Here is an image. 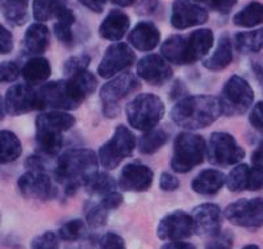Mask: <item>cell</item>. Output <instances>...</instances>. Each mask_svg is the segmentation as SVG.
Instances as JSON below:
<instances>
[{
  "label": "cell",
  "mask_w": 263,
  "mask_h": 249,
  "mask_svg": "<svg viewBox=\"0 0 263 249\" xmlns=\"http://www.w3.org/2000/svg\"><path fill=\"white\" fill-rule=\"evenodd\" d=\"M98 87V79L88 70L69 77V79L48 82L39 90L42 108L75 110Z\"/></svg>",
  "instance_id": "6da1fadb"
},
{
  "label": "cell",
  "mask_w": 263,
  "mask_h": 249,
  "mask_svg": "<svg viewBox=\"0 0 263 249\" xmlns=\"http://www.w3.org/2000/svg\"><path fill=\"white\" fill-rule=\"evenodd\" d=\"M98 157L90 149H71L58 158L55 177L67 195H74L98 173Z\"/></svg>",
  "instance_id": "7a4b0ae2"
},
{
  "label": "cell",
  "mask_w": 263,
  "mask_h": 249,
  "mask_svg": "<svg viewBox=\"0 0 263 249\" xmlns=\"http://www.w3.org/2000/svg\"><path fill=\"white\" fill-rule=\"evenodd\" d=\"M222 114L220 99L212 95L183 98L171 110V120L182 128L195 131L210 127Z\"/></svg>",
  "instance_id": "3957f363"
},
{
  "label": "cell",
  "mask_w": 263,
  "mask_h": 249,
  "mask_svg": "<svg viewBox=\"0 0 263 249\" xmlns=\"http://www.w3.org/2000/svg\"><path fill=\"white\" fill-rule=\"evenodd\" d=\"M206 143L203 136L191 132H182L174 141L171 169L180 174L189 173L205 159Z\"/></svg>",
  "instance_id": "277c9868"
},
{
  "label": "cell",
  "mask_w": 263,
  "mask_h": 249,
  "mask_svg": "<svg viewBox=\"0 0 263 249\" xmlns=\"http://www.w3.org/2000/svg\"><path fill=\"white\" fill-rule=\"evenodd\" d=\"M163 115V102L154 94H140L126 105L129 124L141 132H147L156 128Z\"/></svg>",
  "instance_id": "5b68a950"
},
{
  "label": "cell",
  "mask_w": 263,
  "mask_h": 249,
  "mask_svg": "<svg viewBox=\"0 0 263 249\" xmlns=\"http://www.w3.org/2000/svg\"><path fill=\"white\" fill-rule=\"evenodd\" d=\"M136 148V137L125 126H117L114 136L99 149V161L107 170H114L123 159L132 156Z\"/></svg>",
  "instance_id": "8992f818"
},
{
  "label": "cell",
  "mask_w": 263,
  "mask_h": 249,
  "mask_svg": "<svg viewBox=\"0 0 263 249\" xmlns=\"http://www.w3.org/2000/svg\"><path fill=\"white\" fill-rule=\"evenodd\" d=\"M222 114L227 116H237L248 111L254 100V91L250 84L239 75H232L224 84L221 98Z\"/></svg>",
  "instance_id": "52a82bcc"
},
{
  "label": "cell",
  "mask_w": 263,
  "mask_h": 249,
  "mask_svg": "<svg viewBox=\"0 0 263 249\" xmlns=\"http://www.w3.org/2000/svg\"><path fill=\"white\" fill-rule=\"evenodd\" d=\"M140 83L135 74L125 72L117 75L115 78L100 88V100L103 104V114L107 117L117 116L120 111L119 103L124 98L137 90Z\"/></svg>",
  "instance_id": "ba28073f"
},
{
  "label": "cell",
  "mask_w": 263,
  "mask_h": 249,
  "mask_svg": "<svg viewBox=\"0 0 263 249\" xmlns=\"http://www.w3.org/2000/svg\"><path fill=\"white\" fill-rule=\"evenodd\" d=\"M206 154L212 165H237L245 157V150L239 147L236 138L229 133L215 132L211 135L206 145Z\"/></svg>",
  "instance_id": "9c48e42d"
},
{
  "label": "cell",
  "mask_w": 263,
  "mask_h": 249,
  "mask_svg": "<svg viewBox=\"0 0 263 249\" xmlns=\"http://www.w3.org/2000/svg\"><path fill=\"white\" fill-rule=\"evenodd\" d=\"M225 218L232 224L248 229H258L263 225V198L239 199L230 203Z\"/></svg>",
  "instance_id": "30bf717a"
},
{
  "label": "cell",
  "mask_w": 263,
  "mask_h": 249,
  "mask_svg": "<svg viewBox=\"0 0 263 249\" xmlns=\"http://www.w3.org/2000/svg\"><path fill=\"white\" fill-rule=\"evenodd\" d=\"M3 100L6 112L12 116H18L42 108L39 91L27 83L13 84L12 87L7 90Z\"/></svg>",
  "instance_id": "8fae6325"
},
{
  "label": "cell",
  "mask_w": 263,
  "mask_h": 249,
  "mask_svg": "<svg viewBox=\"0 0 263 249\" xmlns=\"http://www.w3.org/2000/svg\"><path fill=\"white\" fill-rule=\"evenodd\" d=\"M136 61L133 49L125 42H115L109 45L98 66V74L102 78H112L119 73L130 67Z\"/></svg>",
  "instance_id": "7c38bea8"
},
{
  "label": "cell",
  "mask_w": 263,
  "mask_h": 249,
  "mask_svg": "<svg viewBox=\"0 0 263 249\" xmlns=\"http://www.w3.org/2000/svg\"><path fill=\"white\" fill-rule=\"evenodd\" d=\"M195 234V224L191 214L184 211H174L163 216L157 228V235L161 240L179 241L189 239Z\"/></svg>",
  "instance_id": "4fadbf2b"
},
{
  "label": "cell",
  "mask_w": 263,
  "mask_h": 249,
  "mask_svg": "<svg viewBox=\"0 0 263 249\" xmlns=\"http://www.w3.org/2000/svg\"><path fill=\"white\" fill-rule=\"evenodd\" d=\"M21 195L34 201H49L55 197V189L45 170H28L18 178Z\"/></svg>",
  "instance_id": "5bb4252c"
},
{
  "label": "cell",
  "mask_w": 263,
  "mask_h": 249,
  "mask_svg": "<svg viewBox=\"0 0 263 249\" xmlns=\"http://www.w3.org/2000/svg\"><path fill=\"white\" fill-rule=\"evenodd\" d=\"M170 21L171 25L177 29H187L206 23L208 12L205 8L192 2L175 0L171 7Z\"/></svg>",
  "instance_id": "9a60e30c"
},
{
  "label": "cell",
  "mask_w": 263,
  "mask_h": 249,
  "mask_svg": "<svg viewBox=\"0 0 263 249\" xmlns=\"http://www.w3.org/2000/svg\"><path fill=\"white\" fill-rule=\"evenodd\" d=\"M192 219L195 224V234L200 236H215L221 232L222 214L221 208L215 203L199 204L192 210Z\"/></svg>",
  "instance_id": "2e32d148"
},
{
  "label": "cell",
  "mask_w": 263,
  "mask_h": 249,
  "mask_svg": "<svg viewBox=\"0 0 263 249\" xmlns=\"http://www.w3.org/2000/svg\"><path fill=\"white\" fill-rule=\"evenodd\" d=\"M137 75L153 86H161L173 77L171 66L159 54H149L137 63Z\"/></svg>",
  "instance_id": "e0dca14e"
},
{
  "label": "cell",
  "mask_w": 263,
  "mask_h": 249,
  "mask_svg": "<svg viewBox=\"0 0 263 249\" xmlns=\"http://www.w3.org/2000/svg\"><path fill=\"white\" fill-rule=\"evenodd\" d=\"M153 170L140 162H130L120 173L119 186L124 191L144 192L150 189L153 183Z\"/></svg>",
  "instance_id": "ac0fdd59"
},
{
  "label": "cell",
  "mask_w": 263,
  "mask_h": 249,
  "mask_svg": "<svg viewBox=\"0 0 263 249\" xmlns=\"http://www.w3.org/2000/svg\"><path fill=\"white\" fill-rule=\"evenodd\" d=\"M128 41L137 50L152 51L158 46L161 41V33L157 25L152 21H140L130 30Z\"/></svg>",
  "instance_id": "d6986e66"
},
{
  "label": "cell",
  "mask_w": 263,
  "mask_h": 249,
  "mask_svg": "<svg viewBox=\"0 0 263 249\" xmlns=\"http://www.w3.org/2000/svg\"><path fill=\"white\" fill-rule=\"evenodd\" d=\"M185 42V51H187V65L195 63L201 60L208 51L212 49L215 36L211 29H197L189 34Z\"/></svg>",
  "instance_id": "ffe728a7"
},
{
  "label": "cell",
  "mask_w": 263,
  "mask_h": 249,
  "mask_svg": "<svg viewBox=\"0 0 263 249\" xmlns=\"http://www.w3.org/2000/svg\"><path fill=\"white\" fill-rule=\"evenodd\" d=\"M50 45V32L42 23H33L25 30L23 39V51L29 56H39L45 53Z\"/></svg>",
  "instance_id": "44dd1931"
},
{
  "label": "cell",
  "mask_w": 263,
  "mask_h": 249,
  "mask_svg": "<svg viewBox=\"0 0 263 249\" xmlns=\"http://www.w3.org/2000/svg\"><path fill=\"white\" fill-rule=\"evenodd\" d=\"M130 28V19L120 9H112L99 27V34L109 41H119Z\"/></svg>",
  "instance_id": "7402d4cb"
},
{
  "label": "cell",
  "mask_w": 263,
  "mask_h": 249,
  "mask_svg": "<svg viewBox=\"0 0 263 249\" xmlns=\"http://www.w3.org/2000/svg\"><path fill=\"white\" fill-rule=\"evenodd\" d=\"M225 177L221 171L216 169H205L192 180L191 187L200 195H215L225 185Z\"/></svg>",
  "instance_id": "603a6c76"
},
{
  "label": "cell",
  "mask_w": 263,
  "mask_h": 249,
  "mask_svg": "<svg viewBox=\"0 0 263 249\" xmlns=\"http://www.w3.org/2000/svg\"><path fill=\"white\" fill-rule=\"evenodd\" d=\"M75 124V117L69 112L50 111L41 114L36 120V131L63 133Z\"/></svg>",
  "instance_id": "cb8c5ba5"
},
{
  "label": "cell",
  "mask_w": 263,
  "mask_h": 249,
  "mask_svg": "<svg viewBox=\"0 0 263 249\" xmlns=\"http://www.w3.org/2000/svg\"><path fill=\"white\" fill-rule=\"evenodd\" d=\"M233 60V48H232V41L227 33L221 34L218 39L217 46L212 56L205 58L203 62V66L211 72H221L227 69Z\"/></svg>",
  "instance_id": "d4e9b609"
},
{
  "label": "cell",
  "mask_w": 263,
  "mask_h": 249,
  "mask_svg": "<svg viewBox=\"0 0 263 249\" xmlns=\"http://www.w3.org/2000/svg\"><path fill=\"white\" fill-rule=\"evenodd\" d=\"M21 77L27 84L34 86L48 81L51 75V66L49 61L44 57H33L21 67Z\"/></svg>",
  "instance_id": "484cf974"
},
{
  "label": "cell",
  "mask_w": 263,
  "mask_h": 249,
  "mask_svg": "<svg viewBox=\"0 0 263 249\" xmlns=\"http://www.w3.org/2000/svg\"><path fill=\"white\" fill-rule=\"evenodd\" d=\"M187 39L180 34H174L166 39L161 46L162 57L174 65H187Z\"/></svg>",
  "instance_id": "4316f807"
},
{
  "label": "cell",
  "mask_w": 263,
  "mask_h": 249,
  "mask_svg": "<svg viewBox=\"0 0 263 249\" xmlns=\"http://www.w3.org/2000/svg\"><path fill=\"white\" fill-rule=\"evenodd\" d=\"M29 0H0L2 16L13 27H21L28 21Z\"/></svg>",
  "instance_id": "83f0119b"
},
{
  "label": "cell",
  "mask_w": 263,
  "mask_h": 249,
  "mask_svg": "<svg viewBox=\"0 0 263 249\" xmlns=\"http://www.w3.org/2000/svg\"><path fill=\"white\" fill-rule=\"evenodd\" d=\"M23 153L20 138L12 131H0V164H11Z\"/></svg>",
  "instance_id": "f1b7e54d"
},
{
  "label": "cell",
  "mask_w": 263,
  "mask_h": 249,
  "mask_svg": "<svg viewBox=\"0 0 263 249\" xmlns=\"http://www.w3.org/2000/svg\"><path fill=\"white\" fill-rule=\"evenodd\" d=\"M69 0H33V17L39 23L57 17L67 7Z\"/></svg>",
  "instance_id": "f546056e"
},
{
  "label": "cell",
  "mask_w": 263,
  "mask_h": 249,
  "mask_svg": "<svg viewBox=\"0 0 263 249\" xmlns=\"http://www.w3.org/2000/svg\"><path fill=\"white\" fill-rule=\"evenodd\" d=\"M233 24L241 28H253L263 24V4L260 2H250L234 15Z\"/></svg>",
  "instance_id": "4dcf8cb0"
},
{
  "label": "cell",
  "mask_w": 263,
  "mask_h": 249,
  "mask_svg": "<svg viewBox=\"0 0 263 249\" xmlns=\"http://www.w3.org/2000/svg\"><path fill=\"white\" fill-rule=\"evenodd\" d=\"M55 19H57V23L54 24V34L63 45L71 46L74 44V33H72L71 27L75 23V15L72 9L66 7Z\"/></svg>",
  "instance_id": "1f68e13d"
},
{
  "label": "cell",
  "mask_w": 263,
  "mask_h": 249,
  "mask_svg": "<svg viewBox=\"0 0 263 249\" xmlns=\"http://www.w3.org/2000/svg\"><path fill=\"white\" fill-rule=\"evenodd\" d=\"M234 46L242 54L260 51L263 49V28L237 33L234 36Z\"/></svg>",
  "instance_id": "d6a6232c"
},
{
  "label": "cell",
  "mask_w": 263,
  "mask_h": 249,
  "mask_svg": "<svg viewBox=\"0 0 263 249\" xmlns=\"http://www.w3.org/2000/svg\"><path fill=\"white\" fill-rule=\"evenodd\" d=\"M167 138V132L163 129H150L141 136L140 140H138V150L142 154L156 153L157 150H159L166 144Z\"/></svg>",
  "instance_id": "836d02e7"
},
{
  "label": "cell",
  "mask_w": 263,
  "mask_h": 249,
  "mask_svg": "<svg viewBox=\"0 0 263 249\" xmlns=\"http://www.w3.org/2000/svg\"><path fill=\"white\" fill-rule=\"evenodd\" d=\"M249 175H250V166L246 164H237L225 180L228 190L232 192H241L248 190Z\"/></svg>",
  "instance_id": "e575fe53"
},
{
  "label": "cell",
  "mask_w": 263,
  "mask_h": 249,
  "mask_svg": "<svg viewBox=\"0 0 263 249\" xmlns=\"http://www.w3.org/2000/svg\"><path fill=\"white\" fill-rule=\"evenodd\" d=\"M116 182L111 175L107 173H96L88 182L84 185V189L91 195H102L105 197L115 191Z\"/></svg>",
  "instance_id": "d590c367"
},
{
  "label": "cell",
  "mask_w": 263,
  "mask_h": 249,
  "mask_svg": "<svg viewBox=\"0 0 263 249\" xmlns=\"http://www.w3.org/2000/svg\"><path fill=\"white\" fill-rule=\"evenodd\" d=\"M36 140L40 150L46 156H57L63 144L62 133L36 131Z\"/></svg>",
  "instance_id": "8d00e7d4"
},
{
  "label": "cell",
  "mask_w": 263,
  "mask_h": 249,
  "mask_svg": "<svg viewBox=\"0 0 263 249\" xmlns=\"http://www.w3.org/2000/svg\"><path fill=\"white\" fill-rule=\"evenodd\" d=\"M84 234H86V227L83 220L71 219L61 227L58 231V237L65 241H77L82 239Z\"/></svg>",
  "instance_id": "74e56055"
},
{
  "label": "cell",
  "mask_w": 263,
  "mask_h": 249,
  "mask_svg": "<svg viewBox=\"0 0 263 249\" xmlns=\"http://www.w3.org/2000/svg\"><path fill=\"white\" fill-rule=\"evenodd\" d=\"M111 212L109 210L103 206L102 203H98L95 206L88 210L87 212V223L90 225L91 228L93 229H98V228H102L107 224V219H108V214Z\"/></svg>",
  "instance_id": "f35d334b"
},
{
  "label": "cell",
  "mask_w": 263,
  "mask_h": 249,
  "mask_svg": "<svg viewBox=\"0 0 263 249\" xmlns=\"http://www.w3.org/2000/svg\"><path fill=\"white\" fill-rule=\"evenodd\" d=\"M91 63V57L88 54H78V56H72L69 60L66 61L65 65H63V73L66 75L77 74L79 72H83L87 70V67L90 66Z\"/></svg>",
  "instance_id": "ab89813d"
},
{
  "label": "cell",
  "mask_w": 263,
  "mask_h": 249,
  "mask_svg": "<svg viewBox=\"0 0 263 249\" xmlns=\"http://www.w3.org/2000/svg\"><path fill=\"white\" fill-rule=\"evenodd\" d=\"M18 65L13 61H6L0 63V84L6 82H15L21 74Z\"/></svg>",
  "instance_id": "60d3db41"
},
{
  "label": "cell",
  "mask_w": 263,
  "mask_h": 249,
  "mask_svg": "<svg viewBox=\"0 0 263 249\" xmlns=\"http://www.w3.org/2000/svg\"><path fill=\"white\" fill-rule=\"evenodd\" d=\"M233 248V235L229 231L218 232L217 235L211 237L210 243L206 244L205 249H232Z\"/></svg>",
  "instance_id": "b9f144b4"
},
{
  "label": "cell",
  "mask_w": 263,
  "mask_h": 249,
  "mask_svg": "<svg viewBox=\"0 0 263 249\" xmlns=\"http://www.w3.org/2000/svg\"><path fill=\"white\" fill-rule=\"evenodd\" d=\"M96 249H126L124 239L115 232H108L100 237Z\"/></svg>",
  "instance_id": "7bdbcfd3"
},
{
  "label": "cell",
  "mask_w": 263,
  "mask_h": 249,
  "mask_svg": "<svg viewBox=\"0 0 263 249\" xmlns=\"http://www.w3.org/2000/svg\"><path fill=\"white\" fill-rule=\"evenodd\" d=\"M58 236L54 232L46 231L37 236L32 243V249H57Z\"/></svg>",
  "instance_id": "ee69618b"
},
{
  "label": "cell",
  "mask_w": 263,
  "mask_h": 249,
  "mask_svg": "<svg viewBox=\"0 0 263 249\" xmlns=\"http://www.w3.org/2000/svg\"><path fill=\"white\" fill-rule=\"evenodd\" d=\"M13 50V36L4 25L0 24V54H9Z\"/></svg>",
  "instance_id": "f6af8a7d"
},
{
  "label": "cell",
  "mask_w": 263,
  "mask_h": 249,
  "mask_svg": "<svg viewBox=\"0 0 263 249\" xmlns=\"http://www.w3.org/2000/svg\"><path fill=\"white\" fill-rule=\"evenodd\" d=\"M263 189V170L259 168L250 166V175H249L248 191H258Z\"/></svg>",
  "instance_id": "bcb514c9"
},
{
  "label": "cell",
  "mask_w": 263,
  "mask_h": 249,
  "mask_svg": "<svg viewBox=\"0 0 263 249\" xmlns=\"http://www.w3.org/2000/svg\"><path fill=\"white\" fill-rule=\"evenodd\" d=\"M249 121L253 126V128L263 133V102H258L254 105V108L251 110Z\"/></svg>",
  "instance_id": "7dc6e473"
},
{
  "label": "cell",
  "mask_w": 263,
  "mask_h": 249,
  "mask_svg": "<svg viewBox=\"0 0 263 249\" xmlns=\"http://www.w3.org/2000/svg\"><path fill=\"white\" fill-rule=\"evenodd\" d=\"M208 4L216 12L221 13V15H227L236 6L237 0H208Z\"/></svg>",
  "instance_id": "c3c4849f"
},
{
  "label": "cell",
  "mask_w": 263,
  "mask_h": 249,
  "mask_svg": "<svg viewBox=\"0 0 263 249\" xmlns=\"http://www.w3.org/2000/svg\"><path fill=\"white\" fill-rule=\"evenodd\" d=\"M158 8V0H138L136 6V13L142 16L153 15Z\"/></svg>",
  "instance_id": "681fc988"
},
{
  "label": "cell",
  "mask_w": 263,
  "mask_h": 249,
  "mask_svg": "<svg viewBox=\"0 0 263 249\" xmlns=\"http://www.w3.org/2000/svg\"><path fill=\"white\" fill-rule=\"evenodd\" d=\"M159 186L163 191H175L179 187V180L170 173H162L159 180Z\"/></svg>",
  "instance_id": "f907efd6"
},
{
  "label": "cell",
  "mask_w": 263,
  "mask_h": 249,
  "mask_svg": "<svg viewBox=\"0 0 263 249\" xmlns=\"http://www.w3.org/2000/svg\"><path fill=\"white\" fill-rule=\"evenodd\" d=\"M100 203H102L103 206L107 208V210L114 211L119 207L120 204L123 203V195H121V194H119V192L114 191V192H111V194H108V195L103 197V199Z\"/></svg>",
  "instance_id": "816d5d0a"
},
{
  "label": "cell",
  "mask_w": 263,
  "mask_h": 249,
  "mask_svg": "<svg viewBox=\"0 0 263 249\" xmlns=\"http://www.w3.org/2000/svg\"><path fill=\"white\" fill-rule=\"evenodd\" d=\"M78 2L95 13H102L107 4V0H78Z\"/></svg>",
  "instance_id": "f5cc1de1"
},
{
  "label": "cell",
  "mask_w": 263,
  "mask_h": 249,
  "mask_svg": "<svg viewBox=\"0 0 263 249\" xmlns=\"http://www.w3.org/2000/svg\"><path fill=\"white\" fill-rule=\"evenodd\" d=\"M251 164L255 168H259L263 170V141L260 143L259 147L251 154Z\"/></svg>",
  "instance_id": "db71d44e"
},
{
  "label": "cell",
  "mask_w": 263,
  "mask_h": 249,
  "mask_svg": "<svg viewBox=\"0 0 263 249\" xmlns=\"http://www.w3.org/2000/svg\"><path fill=\"white\" fill-rule=\"evenodd\" d=\"M185 93H187V88L183 86L182 82L177 81L173 84V88H171V99H179L180 98V100H182L184 98Z\"/></svg>",
  "instance_id": "11a10c76"
},
{
  "label": "cell",
  "mask_w": 263,
  "mask_h": 249,
  "mask_svg": "<svg viewBox=\"0 0 263 249\" xmlns=\"http://www.w3.org/2000/svg\"><path fill=\"white\" fill-rule=\"evenodd\" d=\"M251 67L254 70L255 77H257V79L259 81L260 86L263 88V57L251 61Z\"/></svg>",
  "instance_id": "9f6ffc18"
},
{
  "label": "cell",
  "mask_w": 263,
  "mask_h": 249,
  "mask_svg": "<svg viewBox=\"0 0 263 249\" xmlns=\"http://www.w3.org/2000/svg\"><path fill=\"white\" fill-rule=\"evenodd\" d=\"M161 249H196V246L191 243H185V241H170V243L164 244Z\"/></svg>",
  "instance_id": "6f0895ef"
},
{
  "label": "cell",
  "mask_w": 263,
  "mask_h": 249,
  "mask_svg": "<svg viewBox=\"0 0 263 249\" xmlns=\"http://www.w3.org/2000/svg\"><path fill=\"white\" fill-rule=\"evenodd\" d=\"M111 2L119 7H129L132 4H135L137 0H111Z\"/></svg>",
  "instance_id": "680465c9"
},
{
  "label": "cell",
  "mask_w": 263,
  "mask_h": 249,
  "mask_svg": "<svg viewBox=\"0 0 263 249\" xmlns=\"http://www.w3.org/2000/svg\"><path fill=\"white\" fill-rule=\"evenodd\" d=\"M4 115H6V108H4V100H3V98L0 96V121L3 120Z\"/></svg>",
  "instance_id": "91938a15"
},
{
  "label": "cell",
  "mask_w": 263,
  "mask_h": 249,
  "mask_svg": "<svg viewBox=\"0 0 263 249\" xmlns=\"http://www.w3.org/2000/svg\"><path fill=\"white\" fill-rule=\"evenodd\" d=\"M242 249H260V248H259V246H258V245H254V244H251V245L243 246Z\"/></svg>",
  "instance_id": "94428289"
},
{
  "label": "cell",
  "mask_w": 263,
  "mask_h": 249,
  "mask_svg": "<svg viewBox=\"0 0 263 249\" xmlns=\"http://www.w3.org/2000/svg\"><path fill=\"white\" fill-rule=\"evenodd\" d=\"M194 2H204V0H194Z\"/></svg>",
  "instance_id": "6125c7cd"
}]
</instances>
